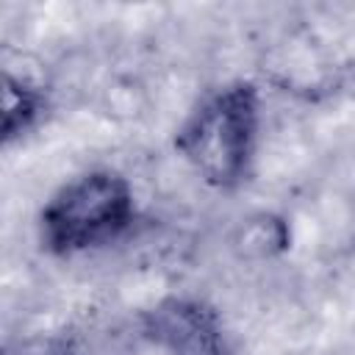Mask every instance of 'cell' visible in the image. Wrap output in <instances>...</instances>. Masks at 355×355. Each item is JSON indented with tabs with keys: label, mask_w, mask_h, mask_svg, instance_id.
<instances>
[{
	"label": "cell",
	"mask_w": 355,
	"mask_h": 355,
	"mask_svg": "<svg viewBox=\"0 0 355 355\" xmlns=\"http://www.w3.org/2000/svg\"><path fill=\"white\" fill-rule=\"evenodd\" d=\"M261 128V97L247 80L227 83L186 116L175 147L183 161L214 189H236L255 155Z\"/></svg>",
	"instance_id": "1"
},
{
	"label": "cell",
	"mask_w": 355,
	"mask_h": 355,
	"mask_svg": "<svg viewBox=\"0 0 355 355\" xmlns=\"http://www.w3.org/2000/svg\"><path fill=\"white\" fill-rule=\"evenodd\" d=\"M136 216L128 178L114 169H89L67 180L39 214L42 247L53 255H80L116 241Z\"/></svg>",
	"instance_id": "2"
},
{
	"label": "cell",
	"mask_w": 355,
	"mask_h": 355,
	"mask_svg": "<svg viewBox=\"0 0 355 355\" xmlns=\"http://www.w3.org/2000/svg\"><path fill=\"white\" fill-rule=\"evenodd\" d=\"M144 338L169 355H230L222 319L200 300L169 297L141 316Z\"/></svg>",
	"instance_id": "3"
},
{
	"label": "cell",
	"mask_w": 355,
	"mask_h": 355,
	"mask_svg": "<svg viewBox=\"0 0 355 355\" xmlns=\"http://www.w3.org/2000/svg\"><path fill=\"white\" fill-rule=\"evenodd\" d=\"M44 111V92L33 80L14 75L11 69L3 72V139L11 141L31 130V125Z\"/></svg>",
	"instance_id": "4"
}]
</instances>
